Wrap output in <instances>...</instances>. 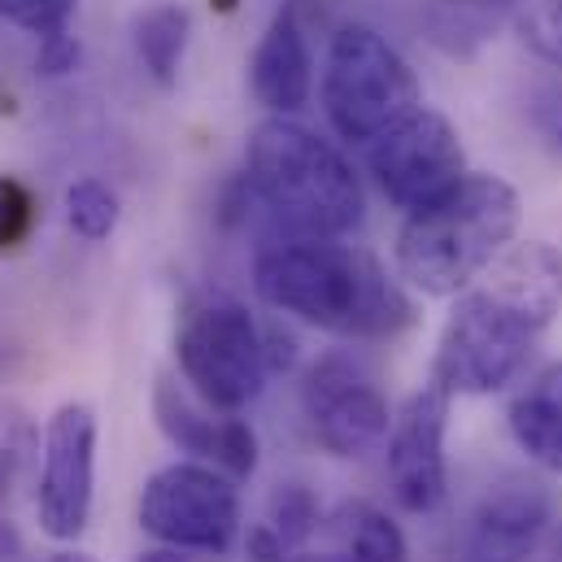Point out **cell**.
I'll use <instances>...</instances> for the list:
<instances>
[{
    "label": "cell",
    "mask_w": 562,
    "mask_h": 562,
    "mask_svg": "<svg viewBox=\"0 0 562 562\" xmlns=\"http://www.w3.org/2000/svg\"><path fill=\"white\" fill-rule=\"evenodd\" d=\"M18 554H22V537L9 519H0V562H18Z\"/></svg>",
    "instance_id": "obj_28"
},
{
    "label": "cell",
    "mask_w": 562,
    "mask_h": 562,
    "mask_svg": "<svg viewBox=\"0 0 562 562\" xmlns=\"http://www.w3.org/2000/svg\"><path fill=\"white\" fill-rule=\"evenodd\" d=\"M183 550H170V546H157V550H144L136 562H188V559H179Z\"/></svg>",
    "instance_id": "obj_29"
},
{
    "label": "cell",
    "mask_w": 562,
    "mask_h": 562,
    "mask_svg": "<svg viewBox=\"0 0 562 562\" xmlns=\"http://www.w3.org/2000/svg\"><path fill=\"white\" fill-rule=\"evenodd\" d=\"M318 502H314V493L305 488V484H280L276 488V497H271V506H267V515L258 519L276 541L283 546V554H292V550H301L305 546V537L318 528Z\"/></svg>",
    "instance_id": "obj_20"
},
{
    "label": "cell",
    "mask_w": 562,
    "mask_h": 562,
    "mask_svg": "<svg viewBox=\"0 0 562 562\" xmlns=\"http://www.w3.org/2000/svg\"><path fill=\"white\" fill-rule=\"evenodd\" d=\"M528 562H562V524H550Z\"/></svg>",
    "instance_id": "obj_27"
},
{
    "label": "cell",
    "mask_w": 562,
    "mask_h": 562,
    "mask_svg": "<svg viewBox=\"0 0 562 562\" xmlns=\"http://www.w3.org/2000/svg\"><path fill=\"white\" fill-rule=\"evenodd\" d=\"M484 288H493L502 301L524 310L541 331L562 314V254L546 240L510 245L493 267Z\"/></svg>",
    "instance_id": "obj_15"
},
{
    "label": "cell",
    "mask_w": 562,
    "mask_h": 562,
    "mask_svg": "<svg viewBox=\"0 0 562 562\" xmlns=\"http://www.w3.org/2000/svg\"><path fill=\"white\" fill-rule=\"evenodd\" d=\"M175 358L192 393L223 415H236L258 402L271 375L262 327L236 296L223 292L188 301L175 331Z\"/></svg>",
    "instance_id": "obj_5"
},
{
    "label": "cell",
    "mask_w": 562,
    "mask_h": 562,
    "mask_svg": "<svg viewBox=\"0 0 562 562\" xmlns=\"http://www.w3.org/2000/svg\"><path fill=\"white\" fill-rule=\"evenodd\" d=\"M532 127L546 140V148L562 157V70L546 75L532 88Z\"/></svg>",
    "instance_id": "obj_24"
},
{
    "label": "cell",
    "mask_w": 562,
    "mask_h": 562,
    "mask_svg": "<svg viewBox=\"0 0 562 562\" xmlns=\"http://www.w3.org/2000/svg\"><path fill=\"white\" fill-rule=\"evenodd\" d=\"M119 214H123L119 192H114V188H105L101 179H79V183H70V188H66V223H70V232H75V236H83V240L101 245V240H110V236H114Z\"/></svg>",
    "instance_id": "obj_19"
},
{
    "label": "cell",
    "mask_w": 562,
    "mask_h": 562,
    "mask_svg": "<svg viewBox=\"0 0 562 562\" xmlns=\"http://www.w3.org/2000/svg\"><path fill=\"white\" fill-rule=\"evenodd\" d=\"M510 436L519 440V449L528 458H537L541 467L559 471L562 475V406L554 402H541L537 393H519L510 402Z\"/></svg>",
    "instance_id": "obj_18"
},
{
    "label": "cell",
    "mask_w": 562,
    "mask_h": 562,
    "mask_svg": "<svg viewBox=\"0 0 562 562\" xmlns=\"http://www.w3.org/2000/svg\"><path fill=\"white\" fill-rule=\"evenodd\" d=\"M140 528L170 550L227 554L240 532V493L210 462H170L144 480Z\"/></svg>",
    "instance_id": "obj_7"
},
{
    "label": "cell",
    "mask_w": 562,
    "mask_h": 562,
    "mask_svg": "<svg viewBox=\"0 0 562 562\" xmlns=\"http://www.w3.org/2000/svg\"><path fill=\"white\" fill-rule=\"evenodd\" d=\"M249 196L283 227V236H349L362 214V179L349 157L296 119H262L245 153Z\"/></svg>",
    "instance_id": "obj_3"
},
{
    "label": "cell",
    "mask_w": 562,
    "mask_h": 562,
    "mask_svg": "<svg viewBox=\"0 0 562 562\" xmlns=\"http://www.w3.org/2000/svg\"><path fill=\"white\" fill-rule=\"evenodd\" d=\"M249 83H254L258 105H267L280 119H292L296 110H305L310 88H314V61H310V44H305L292 0L262 31L254 61H249Z\"/></svg>",
    "instance_id": "obj_14"
},
{
    "label": "cell",
    "mask_w": 562,
    "mask_h": 562,
    "mask_svg": "<svg viewBox=\"0 0 562 562\" xmlns=\"http://www.w3.org/2000/svg\"><path fill=\"white\" fill-rule=\"evenodd\" d=\"M75 18V0H0V22L44 40L57 31H70Z\"/></svg>",
    "instance_id": "obj_22"
},
{
    "label": "cell",
    "mask_w": 562,
    "mask_h": 562,
    "mask_svg": "<svg viewBox=\"0 0 562 562\" xmlns=\"http://www.w3.org/2000/svg\"><path fill=\"white\" fill-rule=\"evenodd\" d=\"M367 170L402 214H415L467 175V153L453 123L419 105L367 144Z\"/></svg>",
    "instance_id": "obj_8"
},
{
    "label": "cell",
    "mask_w": 562,
    "mask_h": 562,
    "mask_svg": "<svg viewBox=\"0 0 562 562\" xmlns=\"http://www.w3.org/2000/svg\"><path fill=\"white\" fill-rule=\"evenodd\" d=\"M79 61H83V44H79V35H70V31L44 35L40 48H35V70H40L44 79H66V75L79 70Z\"/></svg>",
    "instance_id": "obj_25"
},
{
    "label": "cell",
    "mask_w": 562,
    "mask_h": 562,
    "mask_svg": "<svg viewBox=\"0 0 562 562\" xmlns=\"http://www.w3.org/2000/svg\"><path fill=\"white\" fill-rule=\"evenodd\" d=\"M449 4H488V0H449Z\"/></svg>",
    "instance_id": "obj_31"
},
{
    "label": "cell",
    "mask_w": 562,
    "mask_h": 562,
    "mask_svg": "<svg viewBox=\"0 0 562 562\" xmlns=\"http://www.w3.org/2000/svg\"><path fill=\"white\" fill-rule=\"evenodd\" d=\"M488 4H519V0H488Z\"/></svg>",
    "instance_id": "obj_32"
},
{
    "label": "cell",
    "mask_w": 562,
    "mask_h": 562,
    "mask_svg": "<svg viewBox=\"0 0 562 562\" xmlns=\"http://www.w3.org/2000/svg\"><path fill=\"white\" fill-rule=\"evenodd\" d=\"M48 562H97L92 554H79V550H61V554H53Z\"/></svg>",
    "instance_id": "obj_30"
},
{
    "label": "cell",
    "mask_w": 562,
    "mask_h": 562,
    "mask_svg": "<svg viewBox=\"0 0 562 562\" xmlns=\"http://www.w3.org/2000/svg\"><path fill=\"white\" fill-rule=\"evenodd\" d=\"M537 340H541V327L480 283L471 292H458V305L449 310L445 331L436 340L431 380L453 397L497 393L528 367Z\"/></svg>",
    "instance_id": "obj_6"
},
{
    "label": "cell",
    "mask_w": 562,
    "mask_h": 562,
    "mask_svg": "<svg viewBox=\"0 0 562 562\" xmlns=\"http://www.w3.org/2000/svg\"><path fill=\"white\" fill-rule=\"evenodd\" d=\"M528 393H537L541 402H554V406H562V362H554V367H546L532 384H528Z\"/></svg>",
    "instance_id": "obj_26"
},
{
    "label": "cell",
    "mask_w": 562,
    "mask_h": 562,
    "mask_svg": "<svg viewBox=\"0 0 562 562\" xmlns=\"http://www.w3.org/2000/svg\"><path fill=\"white\" fill-rule=\"evenodd\" d=\"M301 406L318 445L336 458H362L380 440H389L393 411L375 384V375L349 353H323L301 384Z\"/></svg>",
    "instance_id": "obj_9"
},
{
    "label": "cell",
    "mask_w": 562,
    "mask_h": 562,
    "mask_svg": "<svg viewBox=\"0 0 562 562\" xmlns=\"http://www.w3.org/2000/svg\"><path fill=\"white\" fill-rule=\"evenodd\" d=\"M519 218V192L502 175L467 170L449 192L406 214L393 245L397 276L427 296H458L510 249Z\"/></svg>",
    "instance_id": "obj_2"
},
{
    "label": "cell",
    "mask_w": 562,
    "mask_h": 562,
    "mask_svg": "<svg viewBox=\"0 0 562 562\" xmlns=\"http://www.w3.org/2000/svg\"><path fill=\"white\" fill-rule=\"evenodd\" d=\"M153 415L157 427L166 431L170 445H179L183 453L227 471L232 480H249L258 471V431L236 415H205L175 380H157L153 389Z\"/></svg>",
    "instance_id": "obj_13"
},
{
    "label": "cell",
    "mask_w": 562,
    "mask_h": 562,
    "mask_svg": "<svg viewBox=\"0 0 562 562\" xmlns=\"http://www.w3.org/2000/svg\"><path fill=\"white\" fill-rule=\"evenodd\" d=\"M35 218H40V205H35L31 188L18 183L13 175H0V254L18 249L31 236Z\"/></svg>",
    "instance_id": "obj_23"
},
{
    "label": "cell",
    "mask_w": 562,
    "mask_h": 562,
    "mask_svg": "<svg viewBox=\"0 0 562 562\" xmlns=\"http://www.w3.org/2000/svg\"><path fill=\"white\" fill-rule=\"evenodd\" d=\"M449 402L453 393L427 380L389 427V484L397 506L411 515H431L449 493V471H445Z\"/></svg>",
    "instance_id": "obj_11"
},
{
    "label": "cell",
    "mask_w": 562,
    "mask_h": 562,
    "mask_svg": "<svg viewBox=\"0 0 562 562\" xmlns=\"http://www.w3.org/2000/svg\"><path fill=\"white\" fill-rule=\"evenodd\" d=\"M515 31L550 70H562V0H519Z\"/></svg>",
    "instance_id": "obj_21"
},
{
    "label": "cell",
    "mask_w": 562,
    "mask_h": 562,
    "mask_svg": "<svg viewBox=\"0 0 562 562\" xmlns=\"http://www.w3.org/2000/svg\"><path fill=\"white\" fill-rule=\"evenodd\" d=\"M258 296L288 318L349 340H380L411 327L415 310L389 271L353 245L283 236L254 258Z\"/></svg>",
    "instance_id": "obj_1"
},
{
    "label": "cell",
    "mask_w": 562,
    "mask_h": 562,
    "mask_svg": "<svg viewBox=\"0 0 562 562\" xmlns=\"http://www.w3.org/2000/svg\"><path fill=\"white\" fill-rule=\"evenodd\" d=\"M331 537L327 562H411L402 528L371 502H345L331 515Z\"/></svg>",
    "instance_id": "obj_16"
},
{
    "label": "cell",
    "mask_w": 562,
    "mask_h": 562,
    "mask_svg": "<svg viewBox=\"0 0 562 562\" xmlns=\"http://www.w3.org/2000/svg\"><path fill=\"white\" fill-rule=\"evenodd\" d=\"M323 110L340 140L367 148L419 110V79L380 31L349 22L327 44Z\"/></svg>",
    "instance_id": "obj_4"
},
{
    "label": "cell",
    "mask_w": 562,
    "mask_h": 562,
    "mask_svg": "<svg viewBox=\"0 0 562 562\" xmlns=\"http://www.w3.org/2000/svg\"><path fill=\"white\" fill-rule=\"evenodd\" d=\"M554 524L550 488L510 475L484 493L467 532H462V562H528L541 532Z\"/></svg>",
    "instance_id": "obj_12"
},
{
    "label": "cell",
    "mask_w": 562,
    "mask_h": 562,
    "mask_svg": "<svg viewBox=\"0 0 562 562\" xmlns=\"http://www.w3.org/2000/svg\"><path fill=\"white\" fill-rule=\"evenodd\" d=\"M92 488H97V415L83 402H66L44 427V462L35 488L44 537L75 541L92 519Z\"/></svg>",
    "instance_id": "obj_10"
},
{
    "label": "cell",
    "mask_w": 562,
    "mask_h": 562,
    "mask_svg": "<svg viewBox=\"0 0 562 562\" xmlns=\"http://www.w3.org/2000/svg\"><path fill=\"white\" fill-rule=\"evenodd\" d=\"M188 35H192V13L183 4H153L136 18V57L157 88H175L183 70Z\"/></svg>",
    "instance_id": "obj_17"
}]
</instances>
